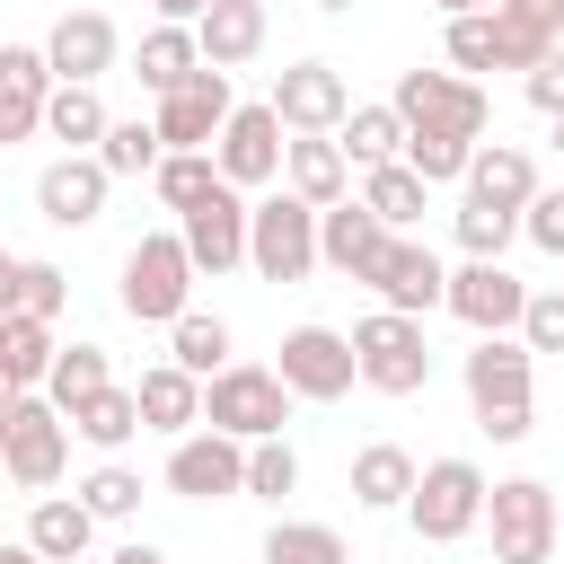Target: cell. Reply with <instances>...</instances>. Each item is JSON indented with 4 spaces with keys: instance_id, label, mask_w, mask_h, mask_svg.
Segmentation results:
<instances>
[{
    "instance_id": "obj_1",
    "label": "cell",
    "mask_w": 564,
    "mask_h": 564,
    "mask_svg": "<svg viewBox=\"0 0 564 564\" xmlns=\"http://www.w3.org/2000/svg\"><path fill=\"white\" fill-rule=\"evenodd\" d=\"M467 379V405H476V432L485 441H529V379H538V352L520 335H476V352L458 361Z\"/></svg>"
},
{
    "instance_id": "obj_2",
    "label": "cell",
    "mask_w": 564,
    "mask_h": 564,
    "mask_svg": "<svg viewBox=\"0 0 564 564\" xmlns=\"http://www.w3.org/2000/svg\"><path fill=\"white\" fill-rule=\"evenodd\" d=\"M62 458H70V414L44 397V388H18L0 405V467L18 494H53L62 485Z\"/></svg>"
},
{
    "instance_id": "obj_3",
    "label": "cell",
    "mask_w": 564,
    "mask_h": 564,
    "mask_svg": "<svg viewBox=\"0 0 564 564\" xmlns=\"http://www.w3.org/2000/svg\"><path fill=\"white\" fill-rule=\"evenodd\" d=\"M194 282H203V273H194L185 238H176V229H150V238H132L115 300H123V317H141V326H176V317L194 308Z\"/></svg>"
},
{
    "instance_id": "obj_4",
    "label": "cell",
    "mask_w": 564,
    "mask_h": 564,
    "mask_svg": "<svg viewBox=\"0 0 564 564\" xmlns=\"http://www.w3.org/2000/svg\"><path fill=\"white\" fill-rule=\"evenodd\" d=\"M247 264H256V282H308L317 273V203H300L291 185L247 203Z\"/></svg>"
},
{
    "instance_id": "obj_5",
    "label": "cell",
    "mask_w": 564,
    "mask_h": 564,
    "mask_svg": "<svg viewBox=\"0 0 564 564\" xmlns=\"http://www.w3.org/2000/svg\"><path fill=\"white\" fill-rule=\"evenodd\" d=\"M352 361H361V388H379V397L432 388V344H423V317H405V308H370L352 326Z\"/></svg>"
},
{
    "instance_id": "obj_6",
    "label": "cell",
    "mask_w": 564,
    "mask_h": 564,
    "mask_svg": "<svg viewBox=\"0 0 564 564\" xmlns=\"http://www.w3.org/2000/svg\"><path fill=\"white\" fill-rule=\"evenodd\" d=\"M485 467L476 458H432L423 476H414V494H405V520H414V538L423 546H458L467 529H485Z\"/></svg>"
},
{
    "instance_id": "obj_7",
    "label": "cell",
    "mask_w": 564,
    "mask_h": 564,
    "mask_svg": "<svg viewBox=\"0 0 564 564\" xmlns=\"http://www.w3.org/2000/svg\"><path fill=\"white\" fill-rule=\"evenodd\" d=\"M203 423L229 432V441H273V432L291 423V388H282V370H256V361L212 370V379H203Z\"/></svg>"
},
{
    "instance_id": "obj_8",
    "label": "cell",
    "mask_w": 564,
    "mask_h": 564,
    "mask_svg": "<svg viewBox=\"0 0 564 564\" xmlns=\"http://www.w3.org/2000/svg\"><path fill=\"white\" fill-rule=\"evenodd\" d=\"M485 529H494V564H546L564 546V511L538 476H502L485 494Z\"/></svg>"
},
{
    "instance_id": "obj_9",
    "label": "cell",
    "mask_w": 564,
    "mask_h": 564,
    "mask_svg": "<svg viewBox=\"0 0 564 564\" xmlns=\"http://www.w3.org/2000/svg\"><path fill=\"white\" fill-rule=\"evenodd\" d=\"M388 106L405 123H423V132H458V141H485L494 132V97L476 79H458V70H397Z\"/></svg>"
},
{
    "instance_id": "obj_10",
    "label": "cell",
    "mask_w": 564,
    "mask_h": 564,
    "mask_svg": "<svg viewBox=\"0 0 564 564\" xmlns=\"http://www.w3.org/2000/svg\"><path fill=\"white\" fill-rule=\"evenodd\" d=\"M273 370H282V388H291V397H308V405H335V397H352V388H361L352 335H335V326H291Z\"/></svg>"
},
{
    "instance_id": "obj_11",
    "label": "cell",
    "mask_w": 564,
    "mask_h": 564,
    "mask_svg": "<svg viewBox=\"0 0 564 564\" xmlns=\"http://www.w3.org/2000/svg\"><path fill=\"white\" fill-rule=\"evenodd\" d=\"M458 326H476V335H520V308H529V282L502 264V256H467L458 273H449V300H441Z\"/></svg>"
},
{
    "instance_id": "obj_12",
    "label": "cell",
    "mask_w": 564,
    "mask_h": 564,
    "mask_svg": "<svg viewBox=\"0 0 564 564\" xmlns=\"http://www.w3.org/2000/svg\"><path fill=\"white\" fill-rule=\"evenodd\" d=\"M167 494H185V502H229V494H247V441H229V432H212V423L176 432V449H167Z\"/></svg>"
},
{
    "instance_id": "obj_13",
    "label": "cell",
    "mask_w": 564,
    "mask_h": 564,
    "mask_svg": "<svg viewBox=\"0 0 564 564\" xmlns=\"http://www.w3.org/2000/svg\"><path fill=\"white\" fill-rule=\"evenodd\" d=\"M282 150H291V132H282V115H273V97L264 106H229V123H220V141H212V159H220V176L247 194V185H282Z\"/></svg>"
},
{
    "instance_id": "obj_14",
    "label": "cell",
    "mask_w": 564,
    "mask_h": 564,
    "mask_svg": "<svg viewBox=\"0 0 564 564\" xmlns=\"http://www.w3.org/2000/svg\"><path fill=\"white\" fill-rule=\"evenodd\" d=\"M176 238H185L194 273H212V282H220V273H238V264H247V194L220 176L194 212H176Z\"/></svg>"
},
{
    "instance_id": "obj_15",
    "label": "cell",
    "mask_w": 564,
    "mask_h": 564,
    "mask_svg": "<svg viewBox=\"0 0 564 564\" xmlns=\"http://www.w3.org/2000/svg\"><path fill=\"white\" fill-rule=\"evenodd\" d=\"M388 238H397V229H388L361 194H344V203H326V212H317V264H326V273H344V282H370V273H379V256H388Z\"/></svg>"
},
{
    "instance_id": "obj_16",
    "label": "cell",
    "mask_w": 564,
    "mask_h": 564,
    "mask_svg": "<svg viewBox=\"0 0 564 564\" xmlns=\"http://www.w3.org/2000/svg\"><path fill=\"white\" fill-rule=\"evenodd\" d=\"M229 106H238V97H229V70H212V62H203L185 88H167V97H159V115H150V123H159V141H167V150H212V141H220V123H229Z\"/></svg>"
},
{
    "instance_id": "obj_17",
    "label": "cell",
    "mask_w": 564,
    "mask_h": 564,
    "mask_svg": "<svg viewBox=\"0 0 564 564\" xmlns=\"http://www.w3.org/2000/svg\"><path fill=\"white\" fill-rule=\"evenodd\" d=\"M273 115H282V132H335L352 115V88L335 62H291V70H273Z\"/></svg>"
},
{
    "instance_id": "obj_18",
    "label": "cell",
    "mask_w": 564,
    "mask_h": 564,
    "mask_svg": "<svg viewBox=\"0 0 564 564\" xmlns=\"http://www.w3.org/2000/svg\"><path fill=\"white\" fill-rule=\"evenodd\" d=\"M370 291H379V308H405V317H432L441 300H449V264L405 229V238H388V256H379V273H370Z\"/></svg>"
},
{
    "instance_id": "obj_19",
    "label": "cell",
    "mask_w": 564,
    "mask_h": 564,
    "mask_svg": "<svg viewBox=\"0 0 564 564\" xmlns=\"http://www.w3.org/2000/svg\"><path fill=\"white\" fill-rule=\"evenodd\" d=\"M44 62H53V79H88V88H97V79L123 62V35H115L106 9H62L53 35H44Z\"/></svg>"
},
{
    "instance_id": "obj_20",
    "label": "cell",
    "mask_w": 564,
    "mask_h": 564,
    "mask_svg": "<svg viewBox=\"0 0 564 564\" xmlns=\"http://www.w3.org/2000/svg\"><path fill=\"white\" fill-rule=\"evenodd\" d=\"M106 185H115V176H106L97 150H62V159L35 176V212H44L53 229H88V220L106 212Z\"/></svg>"
},
{
    "instance_id": "obj_21",
    "label": "cell",
    "mask_w": 564,
    "mask_h": 564,
    "mask_svg": "<svg viewBox=\"0 0 564 564\" xmlns=\"http://www.w3.org/2000/svg\"><path fill=\"white\" fill-rule=\"evenodd\" d=\"M44 97H53V62L44 44H0V150L44 132Z\"/></svg>"
},
{
    "instance_id": "obj_22",
    "label": "cell",
    "mask_w": 564,
    "mask_h": 564,
    "mask_svg": "<svg viewBox=\"0 0 564 564\" xmlns=\"http://www.w3.org/2000/svg\"><path fill=\"white\" fill-rule=\"evenodd\" d=\"M282 185L300 194V203H344L352 194V159H344V141L335 132H291V150H282Z\"/></svg>"
},
{
    "instance_id": "obj_23",
    "label": "cell",
    "mask_w": 564,
    "mask_h": 564,
    "mask_svg": "<svg viewBox=\"0 0 564 564\" xmlns=\"http://www.w3.org/2000/svg\"><path fill=\"white\" fill-rule=\"evenodd\" d=\"M476 203H494V212H529V194H538V159L520 150V141H476V159H467V176H458Z\"/></svg>"
},
{
    "instance_id": "obj_24",
    "label": "cell",
    "mask_w": 564,
    "mask_h": 564,
    "mask_svg": "<svg viewBox=\"0 0 564 564\" xmlns=\"http://www.w3.org/2000/svg\"><path fill=\"white\" fill-rule=\"evenodd\" d=\"M494 44H502V70H538L564 44V9L555 0H494Z\"/></svg>"
},
{
    "instance_id": "obj_25",
    "label": "cell",
    "mask_w": 564,
    "mask_h": 564,
    "mask_svg": "<svg viewBox=\"0 0 564 564\" xmlns=\"http://www.w3.org/2000/svg\"><path fill=\"white\" fill-rule=\"evenodd\" d=\"M194 44H203L212 70H247V62L264 53V0H212V9L194 18Z\"/></svg>"
},
{
    "instance_id": "obj_26",
    "label": "cell",
    "mask_w": 564,
    "mask_h": 564,
    "mask_svg": "<svg viewBox=\"0 0 564 564\" xmlns=\"http://www.w3.org/2000/svg\"><path fill=\"white\" fill-rule=\"evenodd\" d=\"M132 397H141V432H194L203 423V379L194 370H176V361H150L141 379H132Z\"/></svg>"
},
{
    "instance_id": "obj_27",
    "label": "cell",
    "mask_w": 564,
    "mask_h": 564,
    "mask_svg": "<svg viewBox=\"0 0 564 564\" xmlns=\"http://www.w3.org/2000/svg\"><path fill=\"white\" fill-rule=\"evenodd\" d=\"M88 538H97V511H88L79 494H35V511H26V546H35L44 564H79Z\"/></svg>"
},
{
    "instance_id": "obj_28",
    "label": "cell",
    "mask_w": 564,
    "mask_h": 564,
    "mask_svg": "<svg viewBox=\"0 0 564 564\" xmlns=\"http://www.w3.org/2000/svg\"><path fill=\"white\" fill-rule=\"evenodd\" d=\"M194 70H203V44H194V26H176V18H159V26L141 35V53H132V79H141L150 97L185 88Z\"/></svg>"
},
{
    "instance_id": "obj_29",
    "label": "cell",
    "mask_w": 564,
    "mask_h": 564,
    "mask_svg": "<svg viewBox=\"0 0 564 564\" xmlns=\"http://www.w3.org/2000/svg\"><path fill=\"white\" fill-rule=\"evenodd\" d=\"M414 476H423V467H414L397 441H370V449H352V502H361V511H405Z\"/></svg>"
},
{
    "instance_id": "obj_30",
    "label": "cell",
    "mask_w": 564,
    "mask_h": 564,
    "mask_svg": "<svg viewBox=\"0 0 564 564\" xmlns=\"http://www.w3.org/2000/svg\"><path fill=\"white\" fill-rule=\"evenodd\" d=\"M106 97L88 88V79H53V97H44V132L62 141V150H97L106 141Z\"/></svg>"
},
{
    "instance_id": "obj_31",
    "label": "cell",
    "mask_w": 564,
    "mask_h": 564,
    "mask_svg": "<svg viewBox=\"0 0 564 564\" xmlns=\"http://www.w3.org/2000/svg\"><path fill=\"white\" fill-rule=\"evenodd\" d=\"M53 317H26V308H9L0 317V370H9V388H44L53 379Z\"/></svg>"
},
{
    "instance_id": "obj_32",
    "label": "cell",
    "mask_w": 564,
    "mask_h": 564,
    "mask_svg": "<svg viewBox=\"0 0 564 564\" xmlns=\"http://www.w3.org/2000/svg\"><path fill=\"white\" fill-rule=\"evenodd\" d=\"M70 432H79V441H88V449H106V458H115V449H123V441H132V432H141V397H132V388H115V379H106V388H97V397H79V405H70Z\"/></svg>"
},
{
    "instance_id": "obj_33",
    "label": "cell",
    "mask_w": 564,
    "mask_h": 564,
    "mask_svg": "<svg viewBox=\"0 0 564 564\" xmlns=\"http://www.w3.org/2000/svg\"><path fill=\"white\" fill-rule=\"evenodd\" d=\"M335 141H344L352 167H388V159H405V115L397 106H352L335 123Z\"/></svg>"
},
{
    "instance_id": "obj_34",
    "label": "cell",
    "mask_w": 564,
    "mask_h": 564,
    "mask_svg": "<svg viewBox=\"0 0 564 564\" xmlns=\"http://www.w3.org/2000/svg\"><path fill=\"white\" fill-rule=\"evenodd\" d=\"M361 203H370V212H379V220H388V229L405 238V229L423 220V203H432V185H423V176H414L405 159H388V167H361Z\"/></svg>"
},
{
    "instance_id": "obj_35",
    "label": "cell",
    "mask_w": 564,
    "mask_h": 564,
    "mask_svg": "<svg viewBox=\"0 0 564 564\" xmlns=\"http://www.w3.org/2000/svg\"><path fill=\"white\" fill-rule=\"evenodd\" d=\"M264 564H352V546L326 520H273L264 529Z\"/></svg>"
},
{
    "instance_id": "obj_36",
    "label": "cell",
    "mask_w": 564,
    "mask_h": 564,
    "mask_svg": "<svg viewBox=\"0 0 564 564\" xmlns=\"http://www.w3.org/2000/svg\"><path fill=\"white\" fill-rule=\"evenodd\" d=\"M167 361H176V370H194V379L229 370V326H220V317H203V308H185V317L167 326Z\"/></svg>"
},
{
    "instance_id": "obj_37",
    "label": "cell",
    "mask_w": 564,
    "mask_h": 564,
    "mask_svg": "<svg viewBox=\"0 0 564 564\" xmlns=\"http://www.w3.org/2000/svg\"><path fill=\"white\" fill-rule=\"evenodd\" d=\"M150 185H159L167 212H194V203L220 185V159H212V150H167V159L150 167Z\"/></svg>"
},
{
    "instance_id": "obj_38",
    "label": "cell",
    "mask_w": 564,
    "mask_h": 564,
    "mask_svg": "<svg viewBox=\"0 0 564 564\" xmlns=\"http://www.w3.org/2000/svg\"><path fill=\"white\" fill-rule=\"evenodd\" d=\"M97 159H106V176H150V167L167 159V141H159V123H141V115H123V123H106V141H97Z\"/></svg>"
},
{
    "instance_id": "obj_39",
    "label": "cell",
    "mask_w": 564,
    "mask_h": 564,
    "mask_svg": "<svg viewBox=\"0 0 564 564\" xmlns=\"http://www.w3.org/2000/svg\"><path fill=\"white\" fill-rule=\"evenodd\" d=\"M467 159H476V141H458V132H423V123H405V167H414L423 185H458V176H467Z\"/></svg>"
},
{
    "instance_id": "obj_40",
    "label": "cell",
    "mask_w": 564,
    "mask_h": 564,
    "mask_svg": "<svg viewBox=\"0 0 564 564\" xmlns=\"http://www.w3.org/2000/svg\"><path fill=\"white\" fill-rule=\"evenodd\" d=\"M106 379H115V370H106V344H62V352H53V379H44V397L70 414V405H79V397H97Z\"/></svg>"
},
{
    "instance_id": "obj_41",
    "label": "cell",
    "mask_w": 564,
    "mask_h": 564,
    "mask_svg": "<svg viewBox=\"0 0 564 564\" xmlns=\"http://www.w3.org/2000/svg\"><path fill=\"white\" fill-rule=\"evenodd\" d=\"M79 502H88L97 520H132V511H141V467H123V458H97V467L79 476Z\"/></svg>"
},
{
    "instance_id": "obj_42",
    "label": "cell",
    "mask_w": 564,
    "mask_h": 564,
    "mask_svg": "<svg viewBox=\"0 0 564 564\" xmlns=\"http://www.w3.org/2000/svg\"><path fill=\"white\" fill-rule=\"evenodd\" d=\"M247 494L256 502H282V494H300V449L273 432V441H247Z\"/></svg>"
},
{
    "instance_id": "obj_43",
    "label": "cell",
    "mask_w": 564,
    "mask_h": 564,
    "mask_svg": "<svg viewBox=\"0 0 564 564\" xmlns=\"http://www.w3.org/2000/svg\"><path fill=\"white\" fill-rule=\"evenodd\" d=\"M449 220H458V247H467V256H502V247L520 238V212H494V203H476V194H458Z\"/></svg>"
},
{
    "instance_id": "obj_44",
    "label": "cell",
    "mask_w": 564,
    "mask_h": 564,
    "mask_svg": "<svg viewBox=\"0 0 564 564\" xmlns=\"http://www.w3.org/2000/svg\"><path fill=\"white\" fill-rule=\"evenodd\" d=\"M449 62L458 70H502V44H494V9H467V18H449Z\"/></svg>"
},
{
    "instance_id": "obj_45",
    "label": "cell",
    "mask_w": 564,
    "mask_h": 564,
    "mask_svg": "<svg viewBox=\"0 0 564 564\" xmlns=\"http://www.w3.org/2000/svg\"><path fill=\"white\" fill-rule=\"evenodd\" d=\"M62 300H70V273L44 264V256H18V300H9V308H26V317H62Z\"/></svg>"
},
{
    "instance_id": "obj_46",
    "label": "cell",
    "mask_w": 564,
    "mask_h": 564,
    "mask_svg": "<svg viewBox=\"0 0 564 564\" xmlns=\"http://www.w3.org/2000/svg\"><path fill=\"white\" fill-rule=\"evenodd\" d=\"M520 344H529V352H564V291H529V308H520Z\"/></svg>"
},
{
    "instance_id": "obj_47",
    "label": "cell",
    "mask_w": 564,
    "mask_h": 564,
    "mask_svg": "<svg viewBox=\"0 0 564 564\" xmlns=\"http://www.w3.org/2000/svg\"><path fill=\"white\" fill-rule=\"evenodd\" d=\"M520 238H529L538 256H564V185H555V194H546V185L529 194V212H520Z\"/></svg>"
},
{
    "instance_id": "obj_48",
    "label": "cell",
    "mask_w": 564,
    "mask_h": 564,
    "mask_svg": "<svg viewBox=\"0 0 564 564\" xmlns=\"http://www.w3.org/2000/svg\"><path fill=\"white\" fill-rule=\"evenodd\" d=\"M520 88H529V106H538V115H564V44H555L538 70H520Z\"/></svg>"
},
{
    "instance_id": "obj_49",
    "label": "cell",
    "mask_w": 564,
    "mask_h": 564,
    "mask_svg": "<svg viewBox=\"0 0 564 564\" xmlns=\"http://www.w3.org/2000/svg\"><path fill=\"white\" fill-rule=\"evenodd\" d=\"M150 9H159V18H176V26H194V18L212 9V0H150Z\"/></svg>"
},
{
    "instance_id": "obj_50",
    "label": "cell",
    "mask_w": 564,
    "mask_h": 564,
    "mask_svg": "<svg viewBox=\"0 0 564 564\" xmlns=\"http://www.w3.org/2000/svg\"><path fill=\"white\" fill-rule=\"evenodd\" d=\"M106 564H167V555H159V546H150V538H132V546H115V555H106Z\"/></svg>"
},
{
    "instance_id": "obj_51",
    "label": "cell",
    "mask_w": 564,
    "mask_h": 564,
    "mask_svg": "<svg viewBox=\"0 0 564 564\" xmlns=\"http://www.w3.org/2000/svg\"><path fill=\"white\" fill-rule=\"evenodd\" d=\"M9 300H18V256L0 247V308H9Z\"/></svg>"
},
{
    "instance_id": "obj_52",
    "label": "cell",
    "mask_w": 564,
    "mask_h": 564,
    "mask_svg": "<svg viewBox=\"0 0 564 564\" xmlns=\"http://www.w3.org/2000/svg\"><path fill=\"white\" fill-rule=\"evenodd\" d=\"M0 564H44V555H35L26 538H18V546H0Z\"/></svg>"
},
{
    "instance_id": "obj_53",
    "label": "cell",
    "mask_w": 564,
    "mask_h": 564,
    "mask_svg": "<svg viewBox=\"0 0 564 564\" xmlns=\"http://www.w3.org/2000/svg\"><path fill=\"white\" fill-rule=\"evenodd\" d=\"M441 18H467V9H494V0H432Z\"/></svg>"
},
{
    "instance_id": "obj_54",
    "label": "cell",
    "mask_w": 564,
    "mask_h": 564,
    "mask_svg": "<svg viewBox=\"0 0 564 564\" xmlns=\"http://www.w3.org/2000/svg\"><path fill=\"white\" fill-rule=\"evenodd\" d=\"M317 9H352V0H317Z\"/></svg>"
},
{
    "instance_id": "obj_55",
    "label": "cell",
    "mask_w": 564,
    "mask_h": 564,
    "mask_svg": "<svg viewBox=\"0 0 564 564\" xmlns=\"http://www.w3.org/2000/svg\"><path fill=\"white\" fill-rule=\"evenodd\" d=\"M555 150H564V115H555Z\"/></svg>"
},
{
    "instance_id": "obj_56",
    "label": "cell",
    "mask_w": 564,
    "mask_h": 564,
    "mask_svg": "<svg viewBox=\"0 0 564 564\" xmlns=\"http://www.w3.org/2000/svg\"><path fill=\"white\" fill-rule=\"evenodd\" d=\"M555 9H564V0H555Z\"/></svg>"
}]
</instances>
